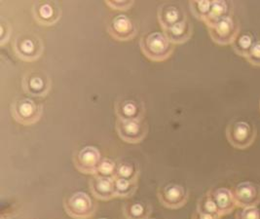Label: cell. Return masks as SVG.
<instances>
[{
    "label": "cell",
    "mask_w": 260,
    "mask_h": 219,
    "mask_svg": "<svg viewBox=\"0 0 260 219\" xmlns=\"http://www.w3.org/2000/svg\"><path fill=\"white\" fill-rule=\"evenodd\" d=\"M142 53L152 60H165L174 52V44L163 33H149L142 36L140 42Z\"/></svg>",
    "instance_id": "obj_1"
},
{
    "label": "cell",
    "mask_w": 260,
    "mask_h": 219,
    "mask_svg": "<svg viewBox=\"0 0 260 219\" xmlns=\"http://www.w3.org/2000/svg\"><path fill=\"white\" fill-rule=\"evenodd\" d=\"M12 46L16 56L25 61L40 58L44 49L41 37L34 32L19 33L13 40Z\"/></svg>",
    "instance_id": "obj_2"
},
{
    "label": "cell",
    "mask_w": 260,
    "mask_h": 219,
    "mask_svg": "<svg viewBox=\"0 0 260 219\" xmlns=\"http://www.w3.org/2000/svg\"><path fill=\"white\" fill-rule=\"evenodd\" d=\"M257 130L254 125L244 120H233L226 128V138L237 149H247L255 140Z\"/></svg>",
    "instance_id": "obj_3"
},
{
    "label": "cell",
    "mask_w": 260,
    "mask_h": 219,
    "mask_svg": "<svg viewBox=\"0 0 260 219\" xmlns=\"http://www.w3.org/2000/svg\"><path fill=\"white\" fill-rule=\"evenodd\" d=\"M67 213L74 219L91 218L96 210V203L87 193L77 191L67 197L63 202Z\"/></svg>",
    "instance_id": "obj_4"
},
{
    "label": "cell",
    "mask_w": 260,
    "mask_h": 219,
    "mask_svg": "<svg viewBox=\"0 0 260 219\" xmlns=\"http://www.w3.org/2000/svg\"><path fill=\"white\" fill-rule=\"evenodd\" d=\"M43 112V106L29 98H17L11 104L13 118L20 124L29 126L37 123Z\"/></svg>",
    "instance_id": "obj_5"
},
{
    "label": "cell",
    "mask_w": 260,
    "mask_h": 219,
    "mask_svg": "<svg viewBox=\"0 0 260 219\" xmlns=\"http://www.w3.org/2000/svg\"><path fill=\"white\" fill-rule=\"evenodd\" d=\"M213 42L219 45L232 44L240 34V24L234 17L228 16L208 26Z\"/></svg>",
    "instance_id": "obj_6"
},
{
    "label": "cell",
    "mask_w": 260,
    "mask_h": 219,
    "mask_svg": "<svg viewBox=\"0 0 260 219\" xmlns=\"http://www.w3.org/2000/svg\"><path fill=\"white\" fill-rule=\"evenodd\" d=\"M107 32L116 40L129 41L138 34V26L127 15L116 14L108 19Z\"/></svg>",
    "instance_id": "obj_7"
},
{
    "label": "cell",
    "mask_w": 260,
    "mask_h": 219,
    "mask_svg": "<svg viewBox=\"0 0 260 219\" xmlns=\"http://www.w3.org/2000/svg\"><path fill=\"white\" fill-rule=\"evenodd\" d=\"M157 197L160 203L168 208H181L188 201V190L178 183H167L159 187Z\"/></svg>",
    "instance_id": "obj_8"
},
{
    "label": "cell",
    "mask_w": 260,
    "mask_h": 219,
    "mask_svg": "<svg viewBox=\"0 0 260 219\" xmlns=\"http://www.w3.org/2000/svg\"><path fill=\"white\" fill-rule=\"evenodd\" d=\"M116 131L120 139L128 143H140L148 134V124L144 119L116 121Z\"/></svg>",
    "instance_id": "obj_9"
},
{
    "label": "cell",
    "mask_w": 260,
    "mask_h": 219,
    "mask_svg": "<svg viewBox=\"0 0 260 219\" xmlns=\"http://www.w3.org/2000/svg\"><path fill=\"white\" fill-rule=\"evenodd\" d=\"M23 89L32 97H45L51 89V79L43 70H28L23 77Z\"/></svg>",
    "instance_id": "obj_10"
},
{
    "label": "cell",
    "mask_w": 260,
    "mask_h": 219,
    "mask_svg": "<svg viewBox=\"0 0 260 219\" xmlns=\"http://www.w3.org/2000/svg\"><path fill=\"white\" fill-rule=\"evenodd\" d=\"M100 150L95 146H84L75 151L73 155V163L75 168L80 173L95 175L98 167L102 161Z\"/></svg>",
    "instance_id": "obj_11"
},
{
    "label": "cell",
    "mask_w": 260,
    "mask_h": 219,
    "mask_svg": "<svg viewBox=\"0 0 260 219\" xmlns=\"http://www.w3.org/2000/svg\"><path fill=\"white\" fill-rule=\"evenodd\" d=\"M114 111L120 120H140L145 115V105L136 97H123L114 104Z\"/></svg>",
    "instance_id": "obj_12"
},
{
    "label": "cell",
    "mask_w": 260,
    "mask_h": 219,
    "mask_svg": "<svg viewBox=\"0 0 260 219\" xmlns=\"http://www.w3.org/2000/svg\"><path fill=\"white\" fill-rule=\"evenodd\" d=\"M32 13L36 22L42 25H53L57 23L61 16V9L57 1H36Z\"/></svg>",
    "instance_id": "obj_13"
},
{
    "label": "cell",
    "mask_w": 260,
    "mask_h": 219,
    "mask_svg": "<svg viewBox=\"0 0 260 219\" xmlns=\"http://www.w3.org/2000/svg\"><path fill=\"white\" fill-rule=\"evenodd\" d=\"M237 207H257L260 204V186L253 182L245 181L237 185L233 190Z\"/></svg>",
    "instance_id": "obj_14"
},
{
    "label": "cell",
    "mask_w": 260,
    "mask_h": 219,
    "mask_svg": "<svg viewBox=\"0 0 260 219\" xmlns=\"http://www.w3.org/2000/svg\"><path fill=\"white\" fill-rule=\"evenodd\" d=\"M187 19L183 7L178 3L167 2L158 9V20L163 30Z\"/></svg>",
    "instance_id": "obj_15"
},
{
    "label": "cell",
    "mask_w": 260,
    "mask_h": 219,
    "mask_svg": "<svg viewBox=\"0 0 260 219\" xmlns=\"http://www.w3.org/2000/svg\"><path fill=\"white\" fill-rule=\"evenodd\" d=\"M91 192L96 199L108 201L115 198L114 178L95 174L90 179Z\"/></svg>",
    "instance_id": "obj_16"
},
{
    "label": "cell",
    "mask_w": 260,
    "mask_h": 219,
    "mask_svg": "<svg viewBox=\"0 0 260 219\" xmlns=\"http://www.w3.org/2000/svg\"><path fill=\"white\" fill-rule=\"evenodd\" d=\"M208 192L213 198L221 216L231 213L236 208V202L232 190L225 187H220L216 189H211Z\"/></svg>",
    "instance_id": "obj_17"
},
{
    "label": "cell",
    "mask_w": 260,
    "mask_h": 219,
    "mask_svg": "<svg viewBox=\"0 0 260 219\" xmlns=\"http://www.w3.org/2000/svg\"><path fill=\"white\" fill-rule=\"evenodd\" d=\"M164 34L173 44H181L188 41L191 38L193 34V26L189 20L185 19L172 27L165 29Z\"/></svg>",
    "instance_id": "obj_18"
},
{
    "label": "cell",
    "mask_w": 260,
    "mask_h": 219,
    "mask_svg": "<svg viewBox=\"0 0 260 219\" xmlns=\"http://www.w3.org/2000/svg\"><path fill=\"white\" fill-rule=\"evenodd\" d=\"M123 215L126 219L149 218L152 208L149 203L142 201H130L123 205Z\"/></svg>",
    "instance_id": "obj_19"
},
{
    "label": "cell",
    "mask_w": 260,
    "mask_h": 219,
    "mask_svg": "<svg viewBox=\"0 0 260 219\" xmlns=\"http://www.w3.org/2000/svg\"><path fill=\"white\" fill-rule=\"evenodd\" d=\"M232 14V4L224 0H214L212 1V6L209 12V15L205 19V23L207 26L212 25L217 21L223 19L225 17L231 16Z\"/></svg>",
    "instance_id": "obj_20"
},
{
    "label": "cell",
    "mask_w": 260,
    "mask_h": 219,
    "mask_svg": "<svg viewBox=\"0 0 260 219\" xmlns=\"http://www.w3.org/2000/svg\"><path fill=\"white\" fill-rule=\"evenodd\" d=\"M140 174L141 169L138 163L132 160H123L117 163L115 177L138 181Z\"/></svg>",
    "instance_id": "obj_21"
},
{
    "label": "cell",
    "mask_w": 260,
    "mask_h": 219,
    "mask_svg": "<svg viewBox=\"0 0 260 219\" xmlns=\"http://www.w3.org/2000/svg\"><path fill=\"white\" fill-rule=\"evenodd\" d=\"M255 41L256 40L254 39L253 35H251L250 33H248V32L241 33L240 32L236 39L232 43V48L237 55L246 58L249 50L251 49V47L254 44Z\"/></svg>",
    "instance_id": "obj_22"
},
{
    "label": "cell",
    "mask_w": 260,
    "mask_h": 219,
    "mask_svg": "<svg viewBox=\"0 0 260 219\" xmlns=\"http://www.w3.org/2000/svg\"><path fill=\"white\" fill-rule=\"evenodd\" d=\"M138 189V181L129 180L120 177H114V191L115 197L130 198Z\"/></svg>",
    "instance_id": "obj_23"
},
{
    "label": "cell",
    "mask_w": 260,
    "mask_h": 219,
    "mask_svg": "<svg viewBox=\"0 0 260 219\" xmlns=\"http://www.w3.org/2000/svg\"><path fill=\"white\" fill-rule=\"evenodd\" d=\"M197 211L201 213H206V214H212V215H217L221 216L219 213V210L216 207L213 198L209 192H207L205 195L198 200L197 203Z\"/></svg>",
    "instance_id": "obj_24"
},
{
    "label": "cell",
    "mask_w": 260,
    "mask_h": 219,
    "mask_svg": "<svg viewBox=\"0 0 260 219\" xmlns=\"http://www.w3.org/2000/svg\"><path fill=\"white\" fill-rule=\"evenodd\" d=\"M192 14L201 21H205L212 6V1L209 0H192L189 2Z\"/></svg>",
    "instance_id": "obj_25"
},
{
    "label": "cell",
    "mask_w": 260,
    "mask_h": 219,
    "mask_svg": "<svg viewBox=\"0 0 260 219\" xmlns=\"http://www.w3.org/2000/svg\"><path fill=\"white\" fill-rule=\"evenodd\" d=\"M116 169H117V163H115L109 158H103L98 167V171L95 174L114 178L116 174Z\"/></svg>",
    "instance_id": "obj_26"
},
{
    "label": "cell",
    "mask_w": 260,
    "mask_h": 219,
    "mask_svg": "<svg viewBox=\"0 0 260 219\" xmlns=\"http://www.w3.org/2000/svg\"><path fill=\"white\" fill-rule=\"evenodd\" d=\"M236 219H260V208L249 207L242 208L236 213Z\"/></svg>",
    "instance_id": "obj_27"
},
{
    "label": "cell",
    "mask_w": 260,
    "mask_h": 219,
    "mask_svg": "<svg viewBox=\"0 0 260 219\" xmlns=\"http://www.w3.org/2000/svg\"><path fill=\"white\" fill-rule=\"evenodd\" d=\"M247 60L254 67H260V40H256L247 55Z\"/></svg>",
    "instance_id": "obj_28"
},
{
    "label": "cell",
    "mask_w": 260,
    "mask_h": 219,
    "mask_svg": "<svg viewBox=\"0 0 260 219\" xmlns=\"http://www.w3.org/2000/svg\"><path fill=\"white\" fill-rule=\"evenodd\" d=\"M106 4L113 10L126 11V10H129L131 7L134 5V1H132V0H107Z\"/></svg>",
    "instance_id": "obj_29"
},
{
    "label": "cell",
    "mask_w": 260,
    "mask_h": 219,
    "mask_svg": "<svg viewBox=\"0 0 260 219\" xmlns=\"http://www.w3.org/2000/svg\"><path fill=\"white\" fill-rule=\"evenodd\" d=\"M0 27H1V36H0V44L4 45L11 35V24L5 19L1 18L0 21Z\"/></svg>",
    "instance_id": "obj_30"
},
{
    "label": "cell",
    "mask_w": 260,
    "mask_h": 219,
    "mask_svg": "<svg viewBox=\"0 0 260 219\" xmlns=\"http://www.w3.org/2000/svg\"><path fill=\"white\" fill-rule=\"evenodd\" d=\"M191 219H221V216L201 213V212H199V211L196 210V211L192 214V218Z\"/></svg>",
    "instance_id": "obj_31"
},
{
    "label": "cell",
    "mask_w": 260,
    "mask_h": 219,
    "mask_svg": "<svg viewBox=\"0 0 260 219\" xmlns=\"http://www.w3.org/2000/svg\"><path fill=\"white\" fill-rule=\"evenodd\" d=\"M1 219H11V216H10V214L2 213V215H1Z\"/></svg>",
    "instance_id": "obj_32"
},
{
    "label": "cell",
    "mask_w": 260,
    "mask_h": 219,
    "mask_svg": "<svg viewBox=\"0 0 260 219\" xmlns=\"http://www.w3.org/2000/svg\"><path fill=\"white\" fill-rule=\"evenodd\" d=\"M96 219H109V218H107V217H101V218H96Z\"/></svg>",
    "instance_id": "obj_33"
},
{
    "label": "cell",
    "mask_w": 260,
    "mask_h": 219,
    "mask_svg": "<svg viewBox=\"0 0 260 219\" xmlns=\"http://www.w3.org/2000/svg\"><path fill=\"white\" fill-rule=\"evenodd\" d=\"M259 109H260V101H259Z\"/></svg>",
    "instance_id": "obj_34"
},
{
    "label": "cell",
    "mask_w": 260,
    "mask_h": 219,
    "mask_svg": "<svg viewBox=\"0 0 260 219\" xmlns=\"http://www.w3.org/2000/svg\"><path fill=\"white\" fill-rule=\"evenodd\" d=\"M147 219H155V218H147Z\"/></svg>",
    "instance_id": "obj_35"
}]
</instances>
